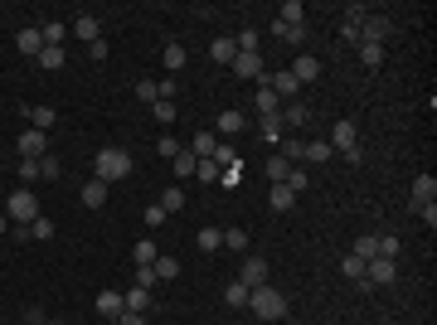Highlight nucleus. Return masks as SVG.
<instances>
[{
  "label": "nucleus",
  "mask_w": 437,
  "mask_h": 325,
  "mask_svg": "<svg viewBox=\"0 0 437 325\" xmlns=\"http://www.w3.org/2000/svg\"><path fill=\"white\" fill-rule=\"evenodd\" d=\"M258 136H262L267 146H282V136H287L282 116H277V112H272V116H262V121H258Z\"/></svg>",
  "instance_id": "15"
},
{
  "label": "nucleus",
  "mask_w": 437,
  "mask_h": 325,
  "mask_svg": "<svg viewBox=\"0 0 437 325\" xmlns=\"http://www.w3.org/2000/svg\"><path fill=\"white\" fill-rule=\"evenodd\" d=\"M59 175H64L59 156H39V180H59Z\"/></svg>",
  "instance_id": "44"
},
{
  "label": "nucleus",
  "mask_w": 437,
  "mask_h": 325,
  "mask_svg": "<svg viewBox=\"0 0 437 325\" xmlns=\"http://www.w3.org/2000/svg\"><path fill=\"white\" fill-rule=\"evenodd\" d=\"M214 146H218V136H214V131H195V146H190V151H195V156L205 160V156H214Z\"/></svg>",
  "instance_id": "38"
},
{
  "label": "nucleus",
  "mask_w": 437,
  "mask_h": 325,
  "mask_svg": "<svg viewBox=\"0 0 437 325\" xmlns=\"http://www.w3.org/2000/svg\"><path fill=\"white\" fill-rule=\"evenodd\" d=\"M253 107H258V116H272V112H282V98L267 88V78H262V88L253 93Z\"/></svg>",
  "instance_id": "13"
},
{
  "label": "nucleus",
  "mask_w": 437,
  "mask_h": 325,
  "mask_svg": "<svg viewBox=\"0 0 437 325\" xmlns=\"http://www.w3.org/2000/svg\"><path fill=\"white\" fill-rule=\"evenodd\" d=\"M355 54H360V63H364V68H379V63H384V44H364V39H360V44H355Z\"/></svg>",
  "instance_id": "25"
},
{
  "label": "nucleus",
  "mask_w": 437,
  "mask_h": 325,
  "mask_svg": "<svg viewBox=\"0 0 437 325\" xmlns=\"http://www.w3.org/2000/svg\"><path fill=\"white\" fill-rule=\"evenodd\" d=\"M413 214L423 218V223H428V228H437V204H418V209H413Z\"/></svg>",
  "instance_id": "56"
},
{
  "label": "nucleus",
  "mask_w": 437,
  "mask_h": 325,
  "mask_svg": "<svg viewBox=\"0 0 437 325\" xmlns=\"http://www.w3.org/2000/svg\"><path fill=\"white\" fill-rule=\"evenodd\" d=\"M151 112H156V121H161V126H170V121H175V103H151Z\"/></svg>",
  "instance_id": "50"
},
{
  "label": "nucleus",
  "mask_w": 437,
  "mask_h": 325,
  "mask_svg": "<svg viewBox=\"0 0 437 325\" xmlns=\"http://www.w3.org/2000/svg\"><path fill=\"white\" fill-rule=\"evenodd\" d=\"M136 98L151 107V103H156V78H141V83H136Z\"/></svg>",
  "instance_id": "51"
},
{
  "label": "nucleus",
  "mask_w": 437,
  "mask_h": 325,
  "mask_svg": "<svg viewBox=\"0 0 437 325\" xmlns=\"http://www.w3.org/2000/svg\"><path fill=\"white\" fill-rule=\"evenodd\" d=\"M195 165H200V156H195V151H180V156L170 160V175H175V180H195Z\"/></svg>",
  "instance_id": "19"
},
{
  "label": "nucleus",
  "mask_w": 437,
  "mask_h": 325,
  "mask_svg": "<svg viewBox=\"0 0 437 325\" xmlns=\"http://www.w3.org/2000/svg\"><path fill=\"white\" fill-rule=\"evenodd\" d=\"M389 34H394V20L389 15H364V24H360V39L364 44H384Z\"/></svg>",
  "instance_id": "5"
},
{
  "label": "nucleus",
  "mask_w": 437,
  "mask_h": 325,
  "mask_svg": "<svg viewBox=\"0 0 437 325\" xmlns=\"http://www.w3.org/2000/svg\"><path fill=\"white\" fill-rule=\"evenodd\" d=\"M44 325H64V321H44Z\"/></svg>",
  "instance_id": "59"
},
{
  "label": "nucleus",
  "mask_w": 437,
  "mask_h": 325,
  "mask_svg": "<svg viewBox=\"0 0 437 325\" xmlns=\"http://www.w3.org/2000/svg\"><path fill=\"white\" fill-rule=\"evenodd\" d=\"M282 39H287V44H297V49H302V44H306V24H287V34H282Z\"/></svg>",
  "instance_id": "52"
},
{
  "label": "nucleus",
  "mask_w": 437,
  "mask_h": 325,
  "mask_svg": "<svg viewBox=\"0 0 437 325\" xmlns=\"http://www.w3.org/2000/svg\"><path fill=\"white\" fill-rule=\"evenodd\" d=\"M200 248H205V252H218V248H223V228H200Z\"/></svg>",
  "instance_id": "42"
},
{
  "label": "nucleus",
  "mask_w": 437,
  "mask_h": 325,
  "mask_svg": "<svg viewBox=\"0 0 437 325\" xmlns=\"http://www.w3.org/2000/svg\"><path fill=\"white\" fill-rule=\"evenodd\" d=\"M15 146H20V156H29V160L49 156V136H44V131H34V126H29V131H20V141H15Z\"/></svg>",
  "instance_id": "10"
},
{
  "label": "nucleus",
  "mask_w": 437,
  "mask_h": 325,
  "mask_svg": "<svg viewBox=\"0 0 437 325\" xmlns=\"http://www.w3.org/2000/svg\"><path fill=\"white\" fill-rule=\"evenodd\" d=\"M126 175H131V151H121V146H103V151L93 156V180L112 185V180H126Z\"/></svg>",
  "instance_id": "1"
},
{
  "label": "nucleus",
  "mask_w": 437,
  "mask_h": 325,
  "mask_svg": "<svg viewBox=\"0 0 437 325\" xmlns=\"http://www.w3.org/2000/svg\"><path fill=\"white\" fill-rule=\"evenodd\" d=\"M209 59H214V63H233V59H238V44H233V39H214V44H209Z\"/></svg>",
  "instance_id": "28"
},
{
  "label": "nucleus",
  "mask_w": 437,
  "mask_h": 325,
  "mask_svg": "<svg viewBox=\"0 0 437 325\" xmlns=\"http://www.w3.org/2000/svg\"><path fill=\"white\" fill-rule=\"evenodd\" d=\"M218 185H223V190H238V185H243V165H233V170H218Z\"/></svg>",
  "instance_id": "48"
},
{
  "label": "nucleus",
  "mask_w": 437,
  "mask_h": 325,
  "mask_svg": "<svg viewBox=\"0 0 437 325\" xmlns=\"http://www.w3.org/2000/svg\"><path fill=\"white\" fill-rule=\"evenodd\" d=\"M228 68H233L238 78H248V83H262V78H267V68H262V54H238Z\"/></svg>",
  "instance_id": "7"
},
{
  "label": "nucleus",
  "mask_w": 437,
  "mask_h": 325,
  "mask_svg": "<svg viewBox=\"0 0 437 325\" xmlns=\"http://www.w3.org/2000/svg\"><path fill=\"white\" fill-rule=\"evenodd\" d=\"M394 282H399V262H389V257L364 262V287H394Z\"/></svg>",
  "instance_id": "4"
},
{
  "label": "nucleus",
  "mask_w": 437,
  "mask_h": 325,
  "mask_svg": "<svg viewBox=\"0 0 437 325\" xmlns=\"http://www.w3.org/2000/svg\"><path fill=\"white\" fill-rule=\"evenodd\" d=\"M287 73H292V78H297V83L306 88V83H316V78H321V59H316V54H297Z\"/></svg>",
  "instance_id": "8"
},
{
  "label": "nucleus",
  "mask_w": 437,
  "mask_h": 325,
  "mask_svg": "<svg viewBox=\"0 0 437 325\" xmlns=\"http://www.w3.org/2000/svg\"><path fill=\"white\" fill-rule=\"evenodd\" d=\"M117 325H151V316H141V311H121Z\"/></svg>",
  "instance_id": "55"
},
{
  "label": "nucleus",
  "mask_w": 437,
  "mask_h": 325,
  "mask_svg": "<svg viewBox=\"0 0 437 325\" xmlns=\"http://www.w3.org/2000/svg\"><path fill=\"white\" fill-rule=\"evenodd\" d=\"M350 252L369 262V257H379V238H374V233H364V238H355V248H350Z\"/></svg>",
  "instance_id": "35"
},
{
  "label": "nucleus",
  "mask_w": 437,
  "mask_h": 325,
  "mask_svg": "<svg viewBox=\"0 0 437 325\" xmlns=\"http://www.w3.org/2000/svg\"><path fill=\"white\" fill-rule=\"evenodd\" d=\"M156 151H161V156H165V160H175V156H180V151H185V146H180V141H175V136H161V141H156Z\"/></svg>",
  "instance_id": "47"
},
{
  "label": "nucleus",
  "mask_w": 437,
  "mask_h": 325,
  "mask_svg": "<svg viewBox=\"0 0 437 325\" xmlns=\"http://www.w3.org/2000/svg\"><path fill=\"white\" fill-rule=\"evenodd\" d=\"M15 175H20V190H29V185L39 180V160H29V156H20V165H15Z\"/></svg>",
  "instance_id": "30"
},
{
  "label": "nucleus",
  "mask_w": 437,
  "mask_h": 325,
  "mask_svg": "<svg viewBox=\"0 0 437 325\" xmlns=\"http://www.w3.org/2000/svg\"><path fill=\"white\" fill-rule=\"evenodd\" d=\"M248 292H253V287H243V282H228V287H223V301L238 311V306H248Z\"/></svg>",
  "instance_id": "37"
},
{
  "label": "nucleus",
  "mask_w": 437,
  "mask_h": 325,
  "mask_svg": "<svg viewBox=\"0 0 437 325\" xmlns=\"http://www.w3.org/2000/svg\"><path fill=\"white\" fill-rule=\"evenodd\" d=\"M136 287H146V292H156V267H136Z\"/></svg>",
  "instance_id": "53"
},
{
  "label": "nucleus",
  "mask_w": 437,
  "mask_h": 325,
  "mask_svg": "<svg viewBox=\"0 0 437 325\" xmlns=\"http://www.w3.org/2000/svg\"><path fill=\"white\" fill-rule=\"evenodd\" d=\"M277 20H282V24H306V5H302V0H287V5L277 10Z\"/></svg>",
  "instance_id": "29"
},
{
  "label": "nucleus",
  "mask_w": 437,
  "mask_h": 325,
  "mask_svg": "<svg viewBox=\"0 0 437 325\" xmlns=\"http://www.w3.org/2000/svg\"><path fill=\"white\" fill-rule=\"evenodd\" d=\"M277 116H282V126H306V121H311V107H306V103H287Z\"/></svg>",
  "instance_id": "22"
},
{
  "label": "nucleus",
  "mask_w": 437,
  "mask_h": 325,
  "mask_svg": "<svg viewBox=\"0 0 437 325\" xmlns=\"http://www.w3.org/2000/svg\"><path fill=\"white\" fill-rule=\"evenodd\" d=\"M233 44H238V54H258V44H262V34H258V29H243V34H238Z\"/></svg>",
  "instance_id": "43"
},
{
  "label": "nucleus",
  "mask_w": 437,
  "mask_h": 325,
  "mask_svg": "<svg viewBox=\"0 0 437 325\" xmlns=\"http://www.w3.org/2000/svg\"><path fill=\"white\" fill-rule=\"evenodd\" d=\"M287 175H292V165H287L282 156H267V185H282Z\"/></svg>",
  "instance_id": "34"
},
{
  "label": "nucleus",
  "mask_w": 437,
  "mask_h": 325,
  "mask_svg": "<svg viewBox=\"0 0 437 325\" xmlns=\"http://www.w3.org/2000/svg\"><path fill=\"white\" fill-rule=\"evenodd\" d=\"M15 49H20V54H29V59H39L44 34H39V29H20V34H15Z\"/></svg>",
  "instance_id": "18"
},
{
  "label": "nucleus",
  "mask_w": 437,
  "mask_h": 325,
  "mask_svg": "<svg viewBox=\"0 0 437 325\" xmlns=\"http://www.w3.org/2000/svg\"><path fill=\"white\" fill-rule=\"evenodd\" d=\"M165 209H161V204H151V209H146V228H161V223H165Z\"/></svg>",
  "instance_id": "54"
},
{
  "label": "nucleus",
  "mask_w": 437,
  "mask_h": 325,
  "mask_svg": "<svg viewBox=\"0 0 437 325\" xmlns=\"http://www.w3.org/2000/svg\"><path fill=\"white\" fill-rule=\"evenodd\" d=\"M223 248L243 252V248H248V233H243V228H223Z\"/></svg>",
  "instance_id": "45"
},
{
  "label": "nucleus",
  "mask_w": 437,
  "mask_h": 325,
  "mask_svg": "<svg viewBox=\"0 0 437 325\" xmlns=\"http://www.w3.org/2000/svg\"><path fill=\"white\" fill-rule=\"evenodd\" d=\"M54 121H59V107H49V103L29 107V126H34V131H44V136H49V126H54Z\"/></svg>",
  "instance_id": "17"
},
{
  "label": "nucleus",
  "mask_w": 437,
  "mask_h": 325,
  "mask_svg": "<svg viewBox=\"0 0 437 325\" xmlns=\"http://www.w3.org/2000/svg\"><path fill=\"white\" fill-rule=\"evenodd\" d=\"M238 282H243V287H267V282H272V267H267L262 257H243V272H238Z\"/></svg>",
  "instance_id": "9"
},
{
  "label": "nucleus",
  "mask_w": 437,
  "mask_h": 325,
  "mask_svg": "<svg viewBox=\"0 0 437 325\" xmlns=\"http://www.w3.org/2000/svg\"><path fill=\"white\" fill-rule=\"evenodd\" d=\"M248 311L258 316V321H287V296L267 282V287H253L248 292Z\"/></svg>",
  "instance_id": "2"
},
{
  "label": "nucleus",
  "mask_w": 437,
  "mask_h": 325,
  "mask_svg": "<svg viewBox=\"0 0 437 325\" xmlns=\"http://www.w3.org/2000/svg\"><path fill=\"white\" fill-rule=\"evenodd\" d=\"M0 233H10V214H0Z\"/></svg>",
  "instance_id": "58"
},
{
  "label": "nucleus",
  "mask_w": 437,
  "mask_h": 325,
  "mask_svg": "<svg viewBox=\"0 0 437 325\" xmlns=\"http://www.w3.org/2000/svg\"><path fill=\"white\" fill-rule=\"evenodd\" d=\"M282 185H287V190H292V195H302V190H306V185H311V180H306V170H297V165H292V175H287V180H282Z\"/></svg>",
  "instance_id": "49"
},
{
  "label": "nucleus",
  "mask_w": 437,
  "mask_h": 325,
  "mask_svg": "<svg viewBox=\"0 0 437 325\" xmlns=\"http://www.w3.org/2000/svg\"><path fill=\"white\" fill-rule=\"evenodd\" d=\"M330 156H335V151H330L326 136H316V141H302V160H311V165H326Z\"/></svg>",
  "instance_id": "12"
},
{
  "label": "nucleus",
  "mask_w": 437,
  "mask_h": 325,
  "mask_svg": "<svg viewBox=\"0 0 437 325\" xmlns=\"http://www.w3.org/2000/svg\"><path fill=\"white\" fill-rule=\"evenodd\" d=\"M151 267H156V282H170V277H180V262H175V257H165V252H161Z\"/></svg>",
  "instance_id": "36"
},
{
  "label": "nucleus",
  "mask_w": 437,
  "mask_h": 325,
  "mask_svg": "<svg viewBox=\"0 0 437 325\" xmlns=\"http://www.w3.org/2000/svg\"><path fill=\"white\" fill-rule=\"evenodd\" d=\"M68 34H73L78 44H98V39H103V20H98V15H78V20L68 24Z\"/></svg>",
  "instance_id": "6"
},
{
  "label": "nucleus",
  "mask_w": 437,
  "mask_h": 325,
  "mask_svg": "<svg viewBox=\"0 0 437 325\" xmlns=\"http://www.w3.org/2000/svg\"><path fill=\"white\" fill-rule=\"evenodd\" d=\"M64 59H68L64 49H49V44L39 49V68H49V73H59V68H64Z\"/></svg>",
  "instance_id": "33"
},
{
  "label": "nucleus",
  "mask_w": 437,
  "mask_h": 325,
  "mask_svg": "<svg viewBox=\"0 0 437 325\" xmlns=\"http://www.w3.org/2000/svg\"><path fill=\"white\" fill-rule=\"evenodd\" d=\"M161 209H165V214H175V209H185V190H180V185H170V190L161 195Z\"/></svg>",
  "instance_id": "39"
},
{
  "label": "nucleus",
  "mask_w": 437,
  "mask_h": 325,
  "mask_svg": "<svg viewBox=\"0 0 437 325\" xmlns=\"http://www.w3.org/2000/svg\"><path fill=\"white\" fill-rule=\"evenodd\" d=\"M78 199H83V209H103V204H108V185H103V180H88Z\"/></svg>",
  "instance_id": "20"
},
{
  "label": "nucleus",
  "mask_w": 437,
  "mask_h": 325,
  "mask_svg": "<svg viewBox=\"0 0 437 325\" xmlns=\"http://www.w3.org/2000/svg\"><path fill=\"white\" fill-rule=\"evenodd\" d=\"M39 34H44V44H49V49H64V34H68V24H59V20H49V24H44Z\"/></svg>",
  "instance_id": "32"
},
{
  "label": "nucleus",
  "mask_w": 437,
  "mask_h": 325,
  "mask_svg": "<svg viewBox=\"0 0 437 325\" xmlns=\"http://www.w3.org/2000/svg\"><path fill=\"white\" fill-rule=\"evenodd\" d=\"M418 204H437V180L433 175H418V180H413V209H418Z\"/></svg>",
  "instance_id": "16"
},
{
  "label": "nucleus",
  "mask_w": 437,
  "mask_h": 325,
  "mask_svg": "<svg viewBox=\"0 0 437 325\" xmlns=\"http://www.w3.org/2000/svg\"><path fill=\"white\" fill-rule=\"evenodd\" d=\"M195 180H205V185H214V180H218V165L209 160V156H205V160L195 165Z\"/></svg>",
  "instance_id": "46"
},
{
  "label": "nucleus",
  "mask_w": 437,
  "mask_h": 325,
  "mask_svg": "<svg viewBox=\"0 0 437 325\" xmlns=\"http://www.w3.org/2000/svg\"><path fill=\"white\" fill-rule=\"evenodd\" d=\"M185 59H190V54H185V44H175V39L161 49V63H165L170 73H180V68H185Z\"/></svg>",
  "instance_id": "23"
},
{
  "label": "nucleus",
  "mask_w": 437,
  "mask_h": 325,
  "mask_svg": "<svg viewBox=\"0 0 437 325\" xmlns=\"http://www.w3.org/2000/svg\"><path fill=\"white\" fill-rule=\"evenodd\" d=\"M88 59H98V63H103V59H108V39H98V44H88Z\"/></svg>",
  "instance_id": "57"
},
{
  "label": "nucleus",
  "mask_w": 437,
  "mask_h": 325,
  "mask_svg": "<svg viewBox=\"0 0 437 325\" xmlns=\"http://www.w3.org/2000/svg\"><path fill=\"white\" fill-rule=\"evenodd\" d=\"M379 238V257H389V262H399V252H403V243H399V233H374Z\"/></svg>",
  "instance_id": "31"
},
{
  "label": "nucleus",
  "mask_w": 437,
  "mask_h": 325,
  "mask_svg": "<svg viewBox=\"0 0 437 325\" xmlns=\"http://www.w3.org/2000/svg\"><path fill=\"white\" fill-rule=\"evenodd\" d=\"M121 311H126V301H121V292H117V287L98 292V316H103V321H117Z\"/></svg>",
  "instance_id": "11"
},
{
  "label": "nucleus",
  "mask_w": 437,
  "mask_h": 325,
  "mask_svg": "<svg viewBox=\"0 0 437 325\" xmlns=\"http://www.w3.org/2000/svg\"><path fill=\"white\" fill-rule=\"evenodd\" d=\"M5 214H10V223H34V218H39V199H34V190H15V195L5 199Z\"/></svg>",
  "instance_id": "3"
},
{
  "label": "nucleus",
  "mask_w": 437,
  "mask_h": 325,
  "mask_svg": "<svg viewBox=\"0 0 437 325\" xmlns=\"http://www.w3.org/2000/svg\"><path fill=\"white\" fill-rule=\"evenodd\" d=\"M340 272H345V277H350L355 287H364V257H355V252H345V257H340Z\"/></svg>",
  "instance_id": "27"
},
{
  "label": "nucleus",
  "mask_w": 437,
  "mask_h": 325,
  "mask_svg": "<svg viewBox=\"0 0 437 325\" xmlns=\"http://www.w3.org/2000/svg\"><path fill=\"white\" fill-rule=\"evenodd\" d=\"M121 301H126V311H141V316H151V292H146V287H131V292H121Z\"/></svg>",
  "instance_id": "24"
},
{
  "label": "nucleus",
  "mask_w": 437,
  "mask_h": 325,
  "mask_svg": "<svg viewBox=\"0 0 437 325\" xmlns=\"http://www.w3.org/2000/svg\"><path fill=\"white\" fill-rule=\"evenodd\" d=\"M233 131H243V112H238V107L218 112V121H214V136H233Z\"/></svg>",
  "instance_id": "21"
},
{
  "label": "nucleus",
  "mask_w": 437,
  "mask_h": 325,
  "mask_svg": "<svg viewBox=\"0 0 437 325\" xmlns=\"http://www.w3.org/2000/svg\"><path fill=\"white\" fill-rule=\"evenodd\" d=\"M267 88H272L277 98H292V103H297V93H302V83H297L287 68H282V73H272V78H267Z\"/></svg>",
  "instance_id": "14"
},
{
  "label": "nucleus",
  "mask_w": 437,
  "mask_h": 325,
  "mask_svg": "<svg viewBox=\"0 0 437 325\" xmlns=\"http://www.w3.org/2000/svg\"><path fill=\"white\" fill-rule=\"evenodd\" d=\"M267 204H272V209H277V214H287V209H292V204H297V195H292V190H287V185H272V190H267Z\"/></svg>",
  "instance_id": "26"
},
{
  "label": "nucleus",
  "mask_w": 437,
  "mask_h": 325,
  "mask_svg": "<svg viewBox=\"0 0 437 325\" xmlns=\"http://www.w3.org/2000/svg\"><path fill=\"white\" fill-rule=\"evenodd\" d=\"M131 257H136V267H151V262H156L161 252H156V243L146 238V243H136V248H131Z\"/></svg>",
  "instance_id": "40"
},
{
  "label": "nucleus",
  "mask_w": 437,
  "mask_h": 325,
  "mask_svg": "<svg viewBox=\"0 0 437 325\" xmlns=\"http://www.w3.org/2000/svg\"><path fill=\"white\" fill-rule=\"evenodd\" d=\"M29 238H34V243H49V238H54V218H34V223H29Z\"/></svg>",
  "instance_id": "41"
}]
</instances>
